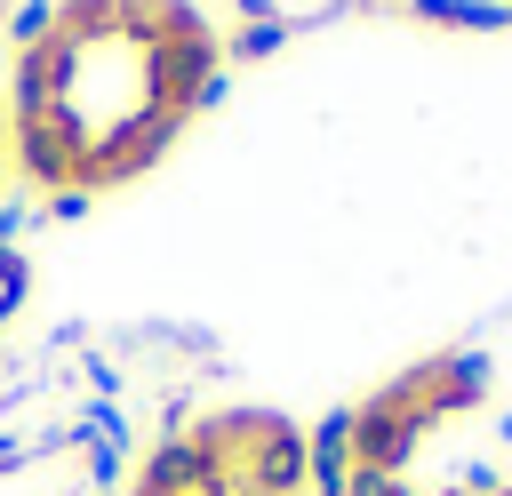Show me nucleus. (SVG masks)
<instances>
[{"label": "nucleus", "mask_w": 512, "mask_h": 496, "mask_svg": "<svg viewBox=\"0 0 512 496\" xmlns=\"http://www.w3.org/2000/svg\"><path fill=\"white\" fill-rule=\"evenodd\" d=\"M144 72H152V104L184 112L192 88L208 72H224V40L216 32H192V40H144Z\"/></svg>", "instance_id": "obj_1"}, {"label": "nucleus", "mask_w": 512, "mask_h": 496, "mask_svg": "<svg viewBox=\"0 0 512 496\" xmlns=\"http://www.w3.org/2000/svg\"><path fill=\"white\" fill-rule=\"evenodd\" d=\"M80 136L64 128V120H16V168L40 184V192H64V184H80Z\"/></svg>", "instance_id": "obj_2"}, {"label": "nucleus", "mask_w": 512, "mask_h": 496, "mask_svg": "<svg viewBox=\"0 0 512 496\" xmlns=\"http://www.w3.org/2000/svg\"><path fill=\"white\" fill-rule=\"evenodd\" d=\"M56 24H64L56 0H16V8H8V48L24 56V48H40V40H56Z\"/></svg>", "instance_id": "obj_3"}, {"label": "nucleus", "mask_w": 512, "mask_h": 496, "mask_svg": "<svg viewBox=\"0 0 512 496\" xmlns=\"http://www.w3.org/2000/svg\"><path fill=\"white\" fill-rule=\"evenodd\" d=\"M280 40H288V16H248V24L232 32V48H224V56H272Z\"/></svg>", "instance_id": "obj_4"}, {"label": "nucleus", "mask_w": 512, "mask_h": 496, "mask_svg": "<svg viewBox=\"0 0 512 496\" xmlns=\"http://www.w3.org/2000/svg\"><path fill=\"white\" fill-rule=\"evenodd\" d=\"M88 208H96V192H80V184H64V192H48V200H40V216H48V224H80Z\"/></svg>", "instance_id": "obj_5"}, {"label": "nucleus", "mask_w": 512, "mask_h": 496, "mask_svg": "<svg viewBox=\"0 0 512 496\" xmlns=\"http://www.w3.org/2000/svg\"><path fill=\"white\" fill-rule=\"evenodd\" d=\"M440 24H480V32H496V24H512V8H496V0H448Z\"/></svg>", "instance_id": "obj_6"}, {"label": "nucleus", "mask_w": 512, "mask_h": 496, "mask_svg": "<svg viewBox=\"0 0 512 496\" xmlns=\"http://www.w3.org/2000/svg\"><path fill=\"white\" fill-rule=\"evenodd\" d=\"M24 280H32V272H24V256H16V248H0V328H8V312L24 304Z\"/></svg>", "instance_id": "obj_7"}, {"label": "nucleus", "mask_w": 512, "mask_h": 496, "mask_svg": "<svg viewBox=\"0 0 512 496\" xmlns=\"http://www.w3.org/2000/svg\"><path fill=\"white\" fill-rule=\"evenodd\" d=\"M224 96H232V72H208V80L192 88V104H184V120H192V112H216Z\"/></svg>", "instance_id": "obj_8"}, {"label": "nucleus", "mask_w": 512, "mask_h": 496, "mask_svg": "<svg viewBox=\"0 0 512 496\" xmlns=\"http://www.w3.org/2000/svg\"><path fill=\"white\" fill-rule=\"evenodd\" d=\"M408 8H416V16H432V24L448 16V0H408Z\"/></svg>", "instance_id": "obj_9"}, {"label": "nucleus", "mask_w": 512, "mask_h": 496, "mask_svg": "<svg viewBox=\"0 0 512 496\" xmlns=\"http://www.w3.org/2000/svg\"><path fill=\"white\" fill-rule=\"evenodd\" d=\"M448 496H512V488H504V480H496V488H448Z\"/></svg>", "instance_id": "obj_10"}, {"label": "nucleus", "mask_w": 512, "mask_h": 496, "mask_svg": "<svg viewBox=\"0 0 512 496\" xmlns=\"http://www.w3.org/2000/svg\"><path fill=\"white\" fill-rule=\"evenodd\" d=\"M128 496H168V488H144V480H136V488H128Z\"/></svg>", "instance_id": "obj_11"}, {"label": "nucleus", "mask_w": 512, "mask_h": 496, "mask_svg": "<svg viewBox=\"0 0 512 496\" xmlns=\"http://www.w3.org/2000/svg\"><path fill=\"white\" fill-rule=\"evenodd\" d=\"M496 432H504V440H512V408H504V424H496Z\"/></svg>", "instance_id": "obj_12"}, {"label": "nucleus", "mask_w": 512, "mask_h": 496, "mask_svg": "<svg viewBox=\"0 0 512 496\" xmlns=\"http://www.w3.org/2000/svg\"><path fill=\"white\" fill-rule=\"evenodd\" d=\"M56 8H80V0H56Z\"/></svg>", "instance_id": "obj_13"}, {"label": "nucleus", "mask_w": 512, "mask_h": 496, "mask_svg": "<svg viewBox=\"0 0 512 496\" xmlns=\"http://www.w3.org/2000/svg\"><path fill=\"white\" fill-rule=\"evenodd\" d=\"M408 496H416V488H408Z\"/></svg>", "instance_id": "obj_14"}]
</instances>
